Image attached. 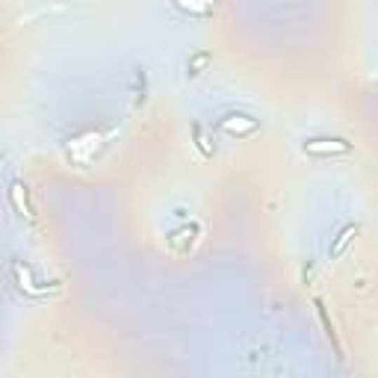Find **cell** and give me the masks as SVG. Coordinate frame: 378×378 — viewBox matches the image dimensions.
I'll use <instances>...</instances> for the list:
<instances>
[{
    "label": "cell",
    "mask_w": 378,
    "mask_h": 378,
    "mask_svg": "<svg viewBox=\"0 0 378 378\" xmlns=\"http://www.w3.org/2000/svg\"><path fill=\"white\" fill-rule=\"evenodd\" d=\"M192 139H195V148L201 151V157H207V160H210V157H213V154H216V148L207 142V136H204V128H201L198 121L192 124Z\"/></svg>",
    "instance_id": "cell-10"
},
{
    "label": "cell",
    "mask_w": 378,
    "mask_h": 378,
    "mask_svg": "<svg viewBox=\"0 0 378 378\" xmlns=\"http://www.w3.org/2000/svg\"><path fill=\"white\" fill-rule=\"evenodd\" d=\"M130 95H133V113H139V109L148 104V74H145V68H136L133 72Z\"/></svg>",
    "instance_id": "cell-8"
},
{
    "label": "cell",
    "mask_w": 378,
    "mask_h": 378,
    "mask_svg": "<svg viewBox=\"0 0 378 378\" xmlns=\"http://www.w3.org/2000/svg\"><path fill=\"white\" fill-rule=\"evenodd\" d=\"M210 62H213V53L210 50H195L189 57V62H187V77H198Z\"/></svg>",
    "instance_id": "cell-9"
},
{
    "label": "cell",
    "mask_w": 378,
    "mask_h": 378,
    "mask_svg": "<svg viewBox=\"0 0 378 378\" xmlns=\"http://www.w3.org/2000/svg\"><path fill=\"white\" fill-rule=\"evenodd\" d=\"M302 151L311 154V157H346V154L355 151V145L346 142V139L331 136V139H304Z\"/></svg>",
    "instance_id": "cell-1"
},
{
    "label": "cell",
    "mask_w": 378,
    "mask_h": 378,
    "mask_svg": "<svg viewBox=\"0 0 378 378\" xmlns=\"http://www.w3.org/2000/svg\"><path fill=\"white\" fill-rule=\"evenodd\" d=\"M257 128H260V121H257V119H251V116H245V113H228L225 119L219 121V130H222V133H228V136H236V139L251 136Z\"/></svg>",
    "instance_id": "cell-4"
},
{
    "label": "cell",
    "mask_w": 378,
    "mask_h": 378,
    "mask_svg": "<svg viewBox=\"0 0 378 378\" xmlns=\"http://www.w3.org/2000/svg\"><path fill=\"white\" fill-rule=\"evenodd\" d=\"M198 234H201V225L198 222H192V225H184V228L172 231L169 236H166V243H169L172 251H189L195 243H198Z\"/></svg>",
    "instance_id": "cell-5"
},
{
    "label": "cell",
    "mask_w": 378,
    "mask_h": 378,
    "mask_svg": "<svg viewBox=\"0 0 378 378\" xmlns=\"http://www.w3.org/2000/svg\"><path fill=\"white\" fill-rule=\"evenodd\" d=\"M358 231H360V225H346V228H340V231H337V236H334L331 248H328V257H331V260H337V257L343 255V251L355 243Z\"/></svg>",
    "instance_id": "cell-7"
},
{
    "label": "cell",
    "mask_w": 378,
    "mask_h": 378,
    "mask_svg": "<svg viewBox=\"0 0 378 378\" xmlns=\"http://www.w3.org/2000/svg\"><path fill=\"white\" fill-rule=\"evenodd\" d=\"M313 307H316V313H319L322 328H325V337L331 340L334 352H337V358L343 360V343H340V337H337V331H334V322H331V316H328V307H325V302H322V299L316 296V299H313Z\"/></svg>",
    "instance_id": "cell-6"
},
{
    "label": "cell",
    "mask_w": 378,
    "mask_h": 378,
    "mask_svg": "<svg viewBox=\"0 0 378 378\" xmlns=\"http://www.w3.org/2000/svg\"><path fill=\"white\" fill-rule=\"evenodd\" d=\"M9 207L27 222H39V210H36V201H33V192L24 180H15L9 187Z\"/></svg>",
    "instance_id": "cell-3"
},
{
    "label": "cell",
    "mask_w": 378,
    "mask_h": 378,
    "mask_svg": "<svg viewBox=\"0 0 378 378\" xmlns=\"http://www.w3.org/2000/svg\"><path fill=\"white\" fill-rule=\"evenodd\" d=\"M12 278H15V284H18V290L24 292V296H30V299H48L50 292H60L62 287H60V281H53L50 287L48 284H36L33 278H30V269H27V266H21L18 260L12 263Z\"/></svg>",
    "instance_id": "cell-2"
}]
</instances>
